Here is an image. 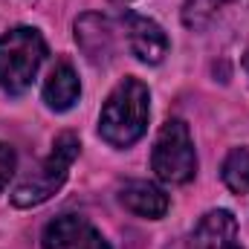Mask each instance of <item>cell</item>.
Listing matches in <instances>:
<instances>
[{"instance_id":"cell-8","label":"cell","mask_w":249,"mask_h":249,"mask_svg":"<svg viewBox=\"0 0 249 249\" xmlns=\"http://www.w3.org/2000/svg\"><path fill=\"white\" fill-rule=\"evenodd\" d=\"M119 200L127 212H133L136 217H145V220H160L165 217L171 200L168 194L162 191L160 186L148 183V180H133L119 191Z\"/></svg>"},{"instance_id":"cell-12","label":"cell","mask_w":249,"mask_h":249,"mask_svg":"<svg viewBox=\"0 0 249 249\" xmlns=\"http://www.w3.org/2000/svg\"><path fill=\"white\" fill-rule=\"evenodd\" d=\"M15 165H18L15 151H12L6 142H0V191L9 186V180H12V174H15Z\"/></svg>"},{"instance_id":"cell-6","label":"cell","mask_w":249,"mask_h":249,"mask_svg":"<svg viewBox=\"0 0 249 249\" xmlns=\"http://www.w3.org/2000/svg\"><path fill=\"white\" fill-rule=\"evenodd\" d=\"M124 32L130 53L142 64H162L168 55V35L157 20L142 15H124Z\"/></svg>"},{"instance_id":"cell-13","label":"cell","mask_w":249,"mask_h":249,"mask_svg":"<svg viewBox=\"0 0 249 249\" xmlns=\"http://www.w3.org/2000/svg\"><path fill=\"white\" fill-rule=\"evenodd\" d=\"M244 70L249 72V50H247V55H244Z\"/></svg>"},{"instance_id":"cell-11","label":"cell","mask_w":249,"mask_h":249,"mask_svg":"<svg viewBox=\"0 0 249 249\" xmlns=\"http://www.w3.org/2000/svg\"><path fill=\"white\" fill-rule=\"evenodd\" d=\"M223 3H229V0H186V6H183V23H186L188 29H203L217 15V9H223Z\"/></svg>"},{"instance_id":"cell-4","label":"cell","mask_w":249,"mask_h":249,"mask_svg":"<svg viewBox=\"0 0 249 249\" xmlns=\"http://www.w3.org/2000/svg\"><path fill=\"white\" fill-rule=\"evenodd\" d=\"M151 168L157 180L168 186H183L197 174V154H194L191 130L183 119H168L160 127L154 151H151Z\"/></svg>"},{"instance_id":"cell-3","label":"cell","mask_w":249,"mask_h":249,"mask_svg":"<svg viewBox=\"0 0 249 249\" xmlns=\"http://www.w3.org/2000/svg\"><path fill=\"white\" fill-rule=\"evenodd\" d=\"M78 151H81L78 136L70 133V130L61 133V136L55 139L50 157H47L23 183H18V188L12 191V203H15L18 209H35V206L47 203V200L67 183L70 168H72Z\"/></svg>"},{"instance_id":"cell-2","label":"cell","mask_w":249,"mask_h":249,"mask_svg":"<svg viewBox=\"0 0 249 249\" xmlns=\"http://www.w3.org/2000/svg\"><path fill=\"white\" fill-rule=\"evenodd\" d=\"M47 58V41L35 26H15L0 35V87L9 96H20L35 81Z\"/></svg>"},{"instance_id":"cell-5","label":"cell","mask_w":249,"mask_h":249,"mask_svg":"<svg viewBox=\"0 0 249 249\" xmlns=\"http://www.w3.org/2000/svg\"><path fill=\"white\" fill-rule=\"evenodd\" d=\"M44 249H110L105 235L78 214H61L44 226L41 235Z\"/></svg>"},{"instance_id":"cell-9","label":"cell","mask_w":249,"mask_h":249,"mask_svg":"<svg viewBox=\"0 0 249 249\" xmlns=\"http://www.w3.org/2000/svg\"><path fill=\"white\" fill-rule=\"evenodd\" d=\"M41 96H44V105H47L50 110H55V113H67V110L78 102L81 84H78V75H75L72 64H67V61L55 64V70H53L50 78L44 81Z\"/></svg>"},{"instance_id":"cell-7","label":"cell","mask_w":249,"mask_h":249,"mask_svg":"<svg viewBox=\"0 0 249 249\" xmlns=\"http://www.w3.org/2000/svg\"><path fill=\"white\" fill-rule=\"evenodd\" d=\"M194 249H244L238 241V220L229 209H212L206 212L194 232H191Z\"/></svg>"},{"instance_id":"cell-1","label":"cell","mask_w":249,"mask_h":249,"mask_svg":"<svg viewBox=\"0 0 249 249\" xmlns=\"http://www.w3.org/2000/svg\"><path fill=\"white\" fill-rule=\"evenodd\" d=\"M151 116V93L139 78L119 81L102 105L99 113V136L113 148H130L148 130Z\"/></svg>"},{"instance_id":"cell-10","label":"cell","mask_w":249,"mask_h":249,"mask_svg":"<svg viewBox=\"0 0 249 249\" xmlns=\"http://www.w3.org/2000/svg\"><path fill=\"white\" fill-rule=\"evenodd\" d=\"M220 177L232 194H247L249 191V148H232L229 157L223 160Z\"/></svg>"}]
</instances>
